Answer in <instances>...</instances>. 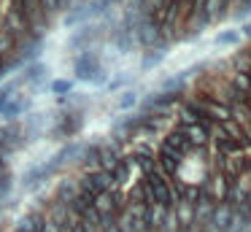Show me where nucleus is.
<instances>
[{
	"label": "nucleus",
	"mask_w": 251,
	"mask_h": 232,
	"mask_svg": "<svg viewBox=\"0 0 251 232\" xmlns=\"http://www.w3.org/2000/svg\"><path fill=\"white\" fill-rule=\"evenodd\" d=\"M165 54H168V46H154V49H146L141 57V73H149V70H154L159 62L165 59Z\"/></svg>",
	"instance_id": "ddd939ff"
},
{
	"label": "nucleus",
	"mask_w": 251,
	"mask_h": 232,
	"mask_svg": "<svg viewBox=\"0 0 251 232\" xmlns=\"http://www.w3.org/2000/svg\"><path fill=\"white\" fill-rule=\"evenodd\" d=\"M46 221V213L41 208L30 210V213L19 216L17 221H14V232H41V224Z\"/></svg>",
	"instance_id": "9b49d317"
},
{
	"label": "nucleus",
	"mask_w": 251,
	"mask_h": 232,
	"mask_svg": "<svg viewBox=\"0 0 251 232\" xmlns=\"http://www.w3.org/2000/svg\"><path fill=\"white\" fill-rule=\"evenodd\" d=\"M162 143H165V146H170V149H176V151H181V154H184V156L195 151V146L189 143V138H186V132H184V129L178 127V124H176L173 129H168V132H165Z\"/></svg>",
	"instance_id": "9d476101"
},
{
	"label": "nucleus",
	"mask_w": 251,
	"mask_h": 232,
	"mask_svg": "<svg viewBox=\"0 0 251 232\" xmlns=\"http://www.w3.org/2000/svg\"><path fill=\"white\" fill-rule=\"evenodd\" d=\"M41 232H65V230H62V227H57L51 219H46L44 224H41Z\"/></svg>",
	"instance_id": "a211bd4d"
},
{
	"label": "nucleus",
	"mask_w": 251,
	"mask_h": 232,
	"mask_svg": "<svg viewBox=\"0 0 251 232\" xmlns=\"http://www.w3.org/2000/svg\"><path fill=\"white\" fill-rule=\"evenodd\" d=\"M30 95H25L22 86H19L17 92H11V95L6 97V103L0 105V119L3 122H19V116H25V113L30 111Z\"/></svg>",
	"instance_id": "423d86ee"
},
{
	"label": "nucleus",
	"mask_w": 251,
	"mask_h": 232,
	"mask_svg": "<svg viewBox=\"0 0 251 232\" xmlns=\"http://www.w3.org/2000/svg\"><path fill=\"white\" fill-rule=\"evenodd\" d=\"M49 78V65L35 59V62H27L22 70H19V86H33V89H41Z\"/></svg>",
	"instance_id": "6e6552de"
},
{
	"label": "nucleus",
	"mask_w": 251,
	"mask_h": 232,
	"mask_svg": "<svg viewBox=\"0 0 251 232\" xmlns=\"http://www.w3.org/2000/svg\"><path fill=\"white\" fill-rule=\"evenodd\" d=\"M73 78L89 86H105L108 84V68L103 62V54L95 49H84V52L73 54Z\"/></svg>",
	"instance_id": "f257e3e1"
},
{
	"label": "nucleus",
	"mask_w": 251,
	"mask_h": 232,
	"mask_svg": "<svg viewBox=\"0 0 251 232\" xmlns=\"http://www.w3.org/2000/svg\"><path fill=\"white\" fill-rule=\"evenodd\" d=\"M73 86H76V78H54L49 84V92L57 95V97H62V95H71Z\"/></svg>",
	"instance_id": "2eb2a0df"
},
{
	"label": "nucleus",
	"mask_w": 251,
	"mask_h": 232,
	"mask_svg": "<svg viewBox=\"0 0 251 232\" xmlns=\"http://www.w3.org/2000/svg\"><path fill=\"white\" fill-rule=\"evenodd\" d=\"M240 30H222L216 38H213V46H235V43H240Z\"/></svg>",
	"instance_id": "dca6fc26"
},
{
	"label": "nucleus",
	"mask_w": 251,
	"mask_h": 232,
	"mask_svg": "<svg viewBox=\"0 0 251 232\" xmlns=\"http://www.w3.org/2000/svg\"><path fill=\"white\" fill-rule=\"evenodd\" d=\"M238 30H240V35H243V38H249V35H251V22H243Z\"/></svg>",
	"instance_id": "6ab92c4d"
},
{
	"label": "nucleus",
	"mask_w": 251,
	"mask_h": 232,
	"mask_svg": "<svg viewBox=\"0 0 251 232\" xmlns=\"http://www.w3.org/2000/svg\"><path fill=\"white\" fill-rule=\"evenodd\" d=\"M78 194V178H60L57 181V189L54 194H51V200H60V203H71L73 197Z\"/></svg>",
	"instance_id": "f8f14e48"
},
{
	"label": "nucleus",
	"mask_w": 251,
	"mask_h": 232,
	"mask_svg": "<svg viewBox=\"0 0 251 232\" xmlns=\"http://www.w3.org/2000/svg\"><path fill=\"white\" fill-rule=\"evenodd\" d=\"M108 35V25L103 19H95V22H87V25L76 27V30L68 35V49L71 52H84V49H95L105 41Z\"/></svg>",
	"instance_id": "f03ea898"
},
{
	"label": "nucleus",
	"mask_w": 251,
	"mask_h": 232,
	"mask_svg": "<svg viewBox=\"0 0 251 232\" xmlns=\"http://www.w3.org/2000/svg\"><path fill=\"white\" fill-rule=\"evenodd\" d=\"M84 127V113L76 111V108H68V111L57 113L54 124H51V135L60 140H73Z\"/></svg>",
	"instance_id": "7ed1b4c3"
},
{
	"label": "nucleus",
	"mask_w": 251,
	"mask_h": 232,
	"mask_svg": "<svg viewBox=\"0 0 251 232\" xmlns=\"http://www.w3.org/2000/svg\"><path fill=\"white\" fill-rule=\"evenodd\" d=\"M11 192H14V176L6 170L0 176V203H6V200L11 197Z\"/></svg>",
	"instance_id": "f3484780"
},
{
	"label": "nucleus",
	"mask_w": 251,
	"mask_h": 232,
	"mask_svg": "<svg viewBox=\"0 0 251 232\" xmlns=\"http://www.w3.org/2000/svg\"><path fill=\"white\" fill-rule=\"evenodd\" d=\"M132 167H135V165H132V159L125 154L114 165V170H108L111 173V181H114L116 189H125V186H130V183H132Z\"/></svg>",
	"instance_id": "1a4fd4ad"
},
{
	"label": "nucleus",
	"mask_w": 251,
	"mask_h": 232,
	"mask_svg": "<svg viewBox=\"0 0 251 232\" xmlns=\"http://www.w3.org/2000/svg\"><path fill=\"white\" fill-rule=\"evenodd\" d=\"M108 189H114V181H111V173L108 170H100V167H95V170H81V176H78V192L87 194V197H98V194L108 192Z\"/></svg>",
	"instance_id": "20e7f679"
},
{
	"label": "nucleus",
	"mask_w": 251,
	"mask_h": 232,
	"mask_svg": "<svg viewBox=\"0 0 251 232\" xmlns=\"http://www.w3.org/2000/svg\"><path fill=\"white\" fill-rule=\"evenodd\" d=\"M57 176V170L51 167V162H33V165L27 167V170L22 173V189H27V192H35L38 186H44L46 181H51V178Z\"/></svg>",
	"instance_id": "39448f33"
},
{
	"label": "nucleus",
	"mask_w": 251,
	"mask_h": 232,
	"mask_svg": "<svg viewBox=\"0 0 251 232\" xmlns=\"http://www.w3.org/2000/svg\"><path fill=\"white\" fill-rule=\"evenodd\" d=\"M184 159H186V156L181 154V151H176V149H170V146L159 143V151H157V167L170 178V181H173V178H178L181 167H184Z\"/></svg>",
	"instance_id": "0eeeda50"
},
{
	"label": "nucleus",
	"mask_w": 251,
	"mask_h": 232,
	"mask_svg": "<svg viewBox=\"0 0 251 232\" xmlns=\"http://www.w3.org/2000/svg\"><path fill=\"white\" fill-rule=\"evenodd\" d=\"M3 173H6V167H3V165H0V176H3Z\"/></svg>",
	"instance_id": "aec40b11"
},
{
	"label": "nucleus",
	"mask_w": 251,
	"mask_h": 232,
	"mask_svg": "<svg viewBox=\"0 0 251 232\" xmlns=\"http://www.w3.org/2000/svg\"><path fill=\"white\" fill-rule=\"evenodd\" d=\"M138 103H141V92L138 89H122L119 97H116V108L119 111H132Z\"/></svg>",
	"instance_id": "4468645a"
}]
</instances>
